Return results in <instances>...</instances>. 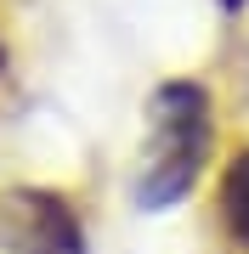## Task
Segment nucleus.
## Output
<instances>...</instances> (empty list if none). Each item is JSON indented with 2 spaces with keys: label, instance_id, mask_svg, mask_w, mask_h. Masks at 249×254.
<instances>
[{
  "label": "nucleus",
  "instance_id": "nucleus-5",
  "mask_svg": "<svg viewBox=\"0 0 249 254\" xmlns=\"http://www.w3.org/2000/svg\"><path fill=\"white\" fill-rule=\"evenodd\" d=\"M215 6H221V11H244L249 0H215Z\"/></svg>",
  "mask_w": 249,
  "mask_h": 254
},
{
  "label": "nucleus",
  "instance_id": "nucleus-3",
  "mask_svg": "<svg viewBox=\"0 0 249 254\" xmlns=\"http://www.w3.org/2000/svg\"><path fill=\"white\" fill-rule=\"evenodd\" d=\"M215 215H221V232L232 237V249L249 254V147L227 158L221 181H215Z\"/></svg>",
  "mask_w": 249,
  "mask_h": 254
},
{
  "label": "nucleus",
  "instance_id": "nucleus-4",
  "mask_svg": "<svg viewBox=\"0 0 249 254\" xmlns=\"http://www.w3.org/2000/svg\"><path fill=\"white\" fill-rule=\"evenodd\" d=\"M6 68H11V51H6V34H0V79H6Z\"/></svg>",
  "mask_w": 249,
  "mask_h": 254
},
{
  "label": "nucleus",
  "instance_id": "nucleus-2",
  "mask_svg": "<svg viewBox=\"0 0 249 254\" xmlns=\"http://www.w3.org/2000/svg\"><path fill=\"white\" fill-rule=\"evenodd\" d=\"M0 254H91L85 220L63 187L17 181L0 192Z\"/></svg>",
  "mask_w": 249,
  "mask_h": 254
},
{
  "label": "nucleus",
  "instance_id": "nucleus-1",
  "mask_svg": "<svg viewBox=\"0 0 249 254\" xmlns=\"http://www.w3.org/2000/svg\"><path fill=\"white\" fill-rule=\"evenodd\" d=\"M215 158V102L198 79H165L148 96V125H142L136 153V203L142 209H175L187 203Z\"/></svg>",
  "mask_w": 249,
  "mask_h": 254
}]
</instances>
